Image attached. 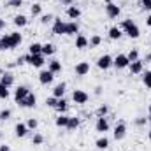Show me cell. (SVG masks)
I'll return each mask as SVG.
<instances>
[{"label": "cell", "instance_id": "12", "mask_svg": "<svg viewBox=\"0 0 151 151\" xmlns=\"http://www.w3.org/2000/svg\"><path fill=\"white\" fill-rule=\"evenodd\" d=\"M53 79H55V74L49 72V70H40L39 72V83L40 84H51Z\"/></svg>", "mask_w": 151, "mask_h": 151}, {"label": "cell", "instance_id": "31", "mask_svg": "<svg viewBox=\"0 0 151 151\" xmlns=\"http://www.w3.org/2000/svg\"><path fill=\"white\" fill-rule=\"evenodd\" d=\"M28 55H42V44L32 42V44L28 46Z\"/></svg>", "mask_w": 151, "mask_h": 151}, {"label": "cell", "instance_id": "16", "mask_svg": "<svg viewBox=\"0 0 151 151\" xmlns=\"http://www.w3.org/2000/svg\"><path fill=\"white\" fill-rule=\"evenodd\" d=\"M30 130H28V127H27V123H18L16 127H14V134H16V137H25L27 134H28Z\"/></svg>", "mask_w": 151, "mask_h": 151}, {"label": "cell", "instance_id": "19", "mask_svg": "<svg viewBox=\"0 0 151 151\" xmlns=\"http://www.w3.org/2000/svg\"><path fill=\"white\" fill-rule=\"evenodd\" d=\"M65 88H67V84H65V83H58V84L53 88V97L62 99V97L65 95Z\"/></svg>", "mask_w": 151, "mask_h": 151}, {"label": "cell", "instance_id": "4", "mask_svg": "<svg viewBox=\"0 0 151 151\" xmlns=\"http://www.w3.org/2000/svg\"><path fill=\"white\" fill-rule=\"evenodd\" d=\"M18 106H19V107H27V109H34V107L37 106V97H35V93L30 91V93H28L19 104H18Z\"/></svg>", "mask_w": 151, "mask_h": 151}, {"label": "cell", "instance_id": "55", "mask_svg": "<svg viewBox=\"0 0 151 151\" xmlns=\"http://www.w3.org/2000/svg\"><path fill=\"white\" fill-rule=\"evenodd\" d=\"M0 135H2V134H0Z\"/></svg>", "mask_w": 151, "mask_h": 151}, {"label": "cell", "instance_id": "42", "mask_svg": "<svg viewBox=\"0 0 151 151\" xmlns=\"http://www.w3.org/2000/svg\"><path fill=\"white\" fill-rule=\"evenodd\" d=\"M56 102H58V99L53 97V95L46 99V106H47V107H53V109H55V107H56Z\"/></svg>", "mask_w": 151, "mask_h": 151}, {"label": "cell", "instance_id": "11", "mask_svg": "<svg viewBox=\"0 0 151 151\" xmlns=\"http://www.w3.org/2000/svg\"><path fill=\"white\" fill-rule=\"evenodd\" d=\"M113 135H114V139H116V141H121V139H125V135H127V125H125L123 121H119V123L114 127Z\"/></svg>", "mask_w": 151, "mask_h": 151}, {"label": "cell", "instance_id": "52", "mask_svg": "<svg viewBox=\"0 0 151 151\" xmlns=\"http://www.w3.org/2000/svg\"><path fill=\"white\" fill-rule=\"evenodd\" d=\"M150 60H151V53L148 55V56H146V62H150Z\"/></svg>", "mask_w": 151, "mask_h": 151}, {"label": "cell", "instance_id": "29", "mask_svg": "<svg viewBox=\"0 0 151 151\" xmlns=\"http://www.w3.org/2000/svg\"><path fill=\"white\" fill-rule=\"evenodd\" d=\"M67 123H69V116H67V114H60V116L55 119V125L60 127V128H67Z\"/></svg>", "mask_w": 151, "mask_h": 151}, {"label": "cell", "instance_id": "34", "mask_svg": "<svg viewBox=\"0 0 151 151\" xmlns=\"http://www.w3.org/2000/svg\"><path fill=\"white\" fill-rule=\"evenodd\" d=\"M88 44H90L91 47H97V46L102 44V37H100V35H91L90 40H88Z\"/></svg>", "mask_w": 151, "mask_h": 151}, {"label": "cell", "instance_id": "50", "mask_svg": "<svg viewBox=\"0 0 151 151\" xmlns=\"http://www.w3.org/2000/svg\"><path fill=\"white\" fill-rule=\"evenodd\" d=\"M95 93H97V95H100V93H102V88H100V86H97V88H95Z\"/></svg>", "mask_w": 151, "mask_h": 151}, {"label": "cell", "instance_id": "37", "mask_svg": "<svg viewBox=\"0 0 151 151\" xmlns=\"http://www.w3.org/2000/svg\"><path fill=\"white\" fill-rule=\"evenodd\" d=\"M42 142H44L42 134H34V137H32V144H34V146H40Z\"/></svg>", "mask_w": 151, "mask_h": 151}, {"label": "cell", "instance_id": "23", "mask_svg": "<svg viewBox=\"0 0 151 151\" xmlns=\"http://www.w3.org/2000/svg\"><path fill=\"white\" fill-rule=\"evenodd\" d=\"M88 46H90V44H88V39L84 37V35H81V34H77V37H76V47L83 51V49H86Z\"/></svg>", "mask_w": 151, "mask_h": 151}, {"label": "cell", "instance_id": "6", "mask_svg": "<svg viewBox=\"0 0 151 151\" xmlns=\"http://www.w3.org/2000/svg\"><path fill=\"white\" fill-rule=\"evenodd\" d=\"M106 14H107L111 19H114V18H118V16L121 14V9H119V5H118V4H114V2H111V0H107V5H106Z\"/></svg>", "mask_w": 151, "mask_h": 151}, {"label": "cell", "instance_id": "53", "mask_svg": "<svg viewBox=\"0 0 151 151\" xmlns=\"http://www.w3.org/2000/svg\"><path fill=\"white\" fill-rule=\"evenodd\" d=\"M148 139L151 141V128H150V132H148Z\"/></svg>", "mask_w": 151, "mask_h": 151}, {"label": "cell", "instance_id": "1", "mask_svg": "<svg viewBox=\"0 0 151 151\" xmlns=\"http://www.w3.org/2000/svg\"><path fill=\"white\" fill-rule=\"evenodd\" d=\"M119 28H121V32H123V34H127L130 39H137L139 35H141V30H139L137 23H135V21H132V19H123Z\"/></svg>", "mask_w": 151, "mask_h": 151}, {"label": "cell", "instance_id": "45", "mask_svg": "<svg viewBox=\"0 0 151 151\" xmlns=\"http://www.w3.org/2000/svg\"><path fill=\"white\" fill-rule=\"evenodd\" d=\"M146 121H148V118H142V116H139V118L135 119V125H139V127H142V125H146Z\"/></svg>", "mask_w": 151, "mask_h": 151}, {"label": "cell", "instance_id": "18", "mask_svg": "<svg viewBox=\"0 0 151 151\" xmlns=\"http://www.w3.org/2000/svg\"><path fill=\"white\" fill-rule=\"evenodd\" d=\"M0 83H2L4 86L11 88V86L14 84V76L11 74V72H4V74L0 76Z\"/></svg>", "mask_w": 151, "mask_h": 151}, {"label": "cell", "instance_id": "32", "mask_svg": "<svg viewBox=\"0 0 151 151\" xmlns=\"http://www.w3.org/2000/svg\"><path fill=\"white\" fill-rule=\"evenodd\" d=\"M30 14L35 18V16H42V5L35 2V4H32V7H30Z\"/></svg>", "mask_w": 151, "mask_h": 151}, {"label": "cell", "instance_id": "13", "mask_svg": "<svg viewBox=\"0 0 151 151\" xmlns=\"http://www.w3.org/2000/svg\"><path fill=\"white\" fill-rule=\"evenodd\" d=\"M74 72H76V76H79V77L86 76L88 72H90V63H88V62H79V63L76 65Z\"/></svg>", "mask_w": 151, "mask_h": 151}, {"label": "cell", "instance_id": "47", "mask_svg": "<svg viewBox=\"0 0 151 151\" xmlns=\"http://www.w3.org/2000/svg\"><path fill=\"white\" fill-rule=\"evenodd\" d=\"M60 4H62V5H72L74 2H72V0H60Z\"/></svg>", "mask_w": 151, "mask_h": 151}, {"label": "cell", "instance_id": "27", "mask_svg": "<svg viewBox=\"0 0 151 151\" xmlns=\"http://www.w3.org/2000/svg\"><path fill=\"white\" fill-rule=\"evenodd\" d=\"M9 37H11V46H12V47H18V46L21 44V40H23V37H21L19 32H12V34H9Z\"/></svg>", "mask_w": 151, "mask_h": 151}, {"label": "cell", "instance_id": "49", "mask_svg": "<svg viewBox=\"0 0 151 151\" xmlns=\"http://www.w3.org/2000/svg\"><path fill=\"white\" fill-rule=\"evenodd\" d=\"M4 28H5V19H2V18H0V32H2Z\"/></svg>", "mask_w": 151, "mask_h": 151}, {"label": "cell", "instance_id": "54", "mask_svg": "<svg viewBox=\"0 0 151 151\" xmlns=\"http://www.w3.org/2000/svg\"><path fill=\"white\" fill-rule=\"evenodd\" d=\"M148 111H150V119H151V104H150V109Z\"/></svg>", "mask_w": 151, "mask_h": 151}, {"label": "cell", "instance_id": "41", "mask_svg": "<svg viewBox=\"0 0 151 151\" xmlns=\"http://www.w3.org/2000/svg\"><path fill=\"white\" fill-rule=\"evenodd\" d=\"M127 56H128L130 62H135V60H139V51H137V49H130Z\"/></svg>", "mask_w": 151, "mask_h": 151}, {"label": "cell", "instance_id": "30", "mask_svg": "<svg viewBox=\"0 0 151 151\" xmlns=\"http://www.w3.org/2000/svg\"><path fill=\"white\" fill-rule=\"evenodd\" d=\"M95 146H97L99 150H107V148H109V139H107L106 135H102V137H99V139L95 141Z\"/></svg>", "mask_w": 151, "mask_h": 151}, {"label": "cell", "instance_id": "17", "mask_svg": "<svg viewBox=\"0 0 151 151\" xmlns=\"http://www.w3.org/2000/svg\"><path fill=\"white\" fill-rule=\"evenodd\" d=\"M76 34H79V25H77V21H67L65 35H76Z\"/></svg>", "mask_w": 151, "mask_h": 151}, {"label": "cell", "instance_id": "7", "mask_svg": "<svg viewBox=\"0 0 151 151\" xmlns=\"http://www.w3.org/2000/svg\"><path fill=\"white\" fill-rule=\"evenodd\" d=\"M65 27H67V21H62V18L53 19V34L55 35H65Z\"/></svg>", "mask_w": 151, "mask_h": 151}, {"label": "cell", "instance_id": "9", "mask_svg": "<svg viewBox=\"0 0 151 151\" xmlns=\"http://www.w3.org/2000/svg\"><path fill=\"white\" fill-rule=\"evenodd\" d=\"M30 93V90H28V86H25V84H19L16 90H14V100H16V104H19L27 95Z\"/></svg>", "mask_w": 151, "mask_h": 151}, {"label": "cell", "instance_id": "14", "mask_svg": "<svg viewBox=\"0 0 151 151\" xmlns=\"http://www.w3.org/2000/svg\"><path fill=\"white\" fill-rule=\"evenodd\" d=\"M47 70L53 72V74H60V72H62V62L56 60V58L49 60V62H47Z\"/></svg>", "mask_w": 151, "mask_h": 151}, {"label": "cell", "instance_id": "40", "mask_svg": "<svg viewBox=\"0 0 151 151\" xmlns=\"http://www.w3.org/2000/svg\"><path fill=\"white\" fill-rule=\"evenodd\" d=\"M27 127H28V130H35L39 127V121L35 118H28V121H27Z\"/></svg>", "mask_w": 151, "mask_h": 151}, {"label": "cell", "instance_id": "10", "mask_svg": "<svg viewBox=\"0 0 151 151\" xmlns=\"http://www.w3.org/2000/svg\"><path fill=\"white\" fill-rule=\"evenodd\" d=\"M95 130H97V132H100V134L109 132V119H107V116H104V118H97Z\"/></svg>", "mask_w": 151, "mask_h": 151}, {"label": "cell", "instance_id": "2", "mask_svg": "<svg viewBox=\"0 0 151 151\" xmlns=\"http://www.w3.org/2000/svg\"><path fill=\"white\" fill-rule=\"evenodd\" d=\"M25 56H27V63H30L35 69H40L46 63V56L44 55H25Z\"/></svg>", "mask_w": 151, "mask_h": 151}, {"label": "cell", "instance_id": "22", "mask_svg": "<svg viewBox=\"0 0 151 151\" xmlns=\"http://www.w3.org/2000/svg\"><path fill=\"white\" fill-rule=\"evenodd\" d=\"M55 53H56V46H55V44H51V42L42 44V55H44V56H51V55H55Z\"/></svg>", "mask_w": 151, "mask_h": 151}, {"label": "cell", "instance_id": "24", "mask_svg": "<svg viewBox=\"0 0 151 151\" xmlns=\"http://www.w3.org/2000/svg\"><path fill=\"white\" fill-rule=\"evenodd\" d=\"M79 123H81V119H79L77 116H69V123H67V130H70V132H74V130H77V127H79Z\"/></svg>", "mask_w": 151, "mask_h": 151}, {"label": "cell", "instance_id": "20", "mask_svg": "<svg viewBox=\"0 0 151 151\" xmlns=\"http://www.w3.org/2000/svg\"><path fill=\"white\" fill-rule=\"evenodd\" d=\"M9 49H12V46H11V37H9V34L5 35H2L0 37V51H9Z\"/></svg>", "mask_w": 151, "mask_h": 151}, {"label": "cell", "instance_id": "39", "mask_svg": "<svg viewBox=\"0 0 151 151\" xmlns=\"http://www.w3.org/2000/svg\"><path fill=\"white\" fill-rule=\"evenodd\" d=\"M23 2H25V0H7V4H5V5H7V7H12V9H16V7H21V5H23Z\"/></svg>", "mask_w": 151, "mask_h": 151}, {"label": "cell", "instance_id": "35", "mask_svg": "<svg viewBox=\"0 0 151 151\" xmlns=\"http://www.w3.org/2000/svg\"><path fill=\"white\" fill-rule=\"evenodd\" d=\"M142 83H144L146 88L151 90V70H146V72H144V76H142Z\"/></svg>", "mask_w": 151, "mask_h": 151}, {"label": "cell", "instance_id": "15", "mask_svg": "<svg viewBox=\"0 0 151 151\" xmlns=\"http://www.w3.org/2000/svg\"><path fill=\"white\" fill-rule=\"evenodd\" d=\"M128 69H130V72H132V74H141V72L144 70V62H142V60H135V62H130Z\"/></svg>", "mask_w": 151, "mask_h": 151}, {"label": "cell", "instance_id": "38", "mask_svg": "<svg viewBox=\"0 0 151 151\" xmlns=\"http://www.w3.org/2000/svg\"><path fill=\"white\" fill-rule=\"evenodd\" d=\"M53 19H55L53 14H42V16H40V23H42V25H49Z\"/></svg>", "mask_w": 151, "mask_h": 151}, {"label": "cell", "instance_id": "21", "mask_svg": "<svg viewBox=\"0 0 151 151\" xmlns=\"http://www.w3.org/2000/svg\"><path fill=\"white\" fill-rule=\"evenodd\" d=\"M67 16H69L70 19H77V18L81 16V9H79L77 5H74V4L69 5V7H67Z\"/></svg>", "mask_w": 151, "mask_h": 151}, {"label": "cell", "instance_id": "8", "mask_svg": "<svg viewBox=\"0 0 151 151\" xmlns=\"http://www.w3.org/2000/svg\"><path fill=\"white\" fill-rule=\"evenodd\" d=\"M111 65H113V56H111V55H102V56L97 60V67H99L100 70H107Z\"/></svg>", "mask_w": 151, "mask_h": 151}, {"label": "cell", "instance_id": "5", "mask_svg": "<svg viewBox=\"0 0 151 151\" xmlns=\"http://www.w3.org/2000/svg\"><path fill=\"white\" fill-rule=\"evenodd\" d=\"M72 100H74L76 104L83 106V104H86V102L90 100V95H88L84 90H74V91H72Z\"/></svg>", "mask_w": 151, "mask_h": 151}, {"label": "cell", "instance_id": "36", "mask_svg": "<svg viewBox=\"0 0 151 151\" xmlns=\"http://www.w3.org/2000/svg\"><path fill=\"white\" fill-rule=\"evenodd\" d=\"M9 95H11V93H9V88H7V86H4V84L0 83V99L7 100V99H9Z\"/></svg>", "mask_w": 151, "mask_h": 151}, {"label": "cell", "instance_id": "43", "mask_svg": "<svg viewBox=\"0 0 151 151\" xmlns=\"http://www.w3.org/2000/svg\"><path fill=\"white\" fill-rule=\"evenodd\" d=\"M11 109H2V111H0V119H4V121H5V119H9V118H11Z\"/></svg>", "mask_w": 151, "mask_h": 151}, {"label": "cell", "instance_id": "46", "mask_svg": "<svg viewBox=\"0 0 151 151\" xmlns=\"http://www.w3.org/2000/svg\"><path fill=\"white\" fill-rule=\"evenodd\" d=\"M23 63H27V56H19L16 60V65H23Z\"/></svg>", "mask_w": 151, "mask_h": 151}, {"label": "cell", "instance_id": "25", "mask_svg": "<svg viewBox=\"0 0 151 151\" xmlns=\"http://www.w3.org/2000/svg\"><path fill=\"white\" fill-rule=\"evenodd\" d=\"M107 34H109V39L111 40H118V39H121V35H123V32H121L119 27H111Z\"/></svg>", "mask_w": 151, "mask_h": 151}, {"label": "cell", "instance_id": "51", "mask_svg": "<svg viewBox=\"0 0 151 151\" xmlns=\"http://www.w3.org/2000/svg\"><path fill=\"white\" fill-rule=\"evenodd\" d=\"M146 25H148V27H151V14L146 18Z\"/></svg>", "mask_w": 151, "mask_h": 151}, {"label": "cell", "instance_id": "48", "mask_svg": "<svg viewBox=\"0 0 151 151\" xmlns=\"http://www.w3.org/2000/svg\"><path fill=\"white\" fill-rule=\"evenodd\" d=\"M0 151H11V148H9L7 144H2V146H0Z\"/></svg>", "mask_w": 151, "mask_h": 151}, {"label": "cell", "instance_id": "26", "mask_svg": "<svg viewBox=\"0 0 151 151\" xmlns=\"http://www.w3.org/2000/svg\"><path fill=\"white\" fill-rule=\"evenodd\" d=\"M56 111L60 114H65L67 113V109H69V104H67V100L62 97V99H58V102H56V107H55Z\"/></svg>", "mask_w": 151, "mask_h": 151}, {"label": "cell", "instance_id": "33", "mask_svg": "<svg viewBox=\"0 0 151 151\" xmlns=\"http://www.w3.org/2000/svg\"><path fill=\"white\" fill-rule=\"evenodd\" d=\"M95 114H97V118H104V116H107V114H109V107H107L106 104H102V106L95 111Z\"/></svg>", "mask_w": 151, "mask_h": 151}, {"label": "cell", "instance_id": "3", "mask_svg": "<svg viewBox=\"0 0 151 151\" xmlns=\"http://www.w3.org/2000/svg\"><path fill=\"white\" fill-rule=\"evenodd\" d=\"M113 65L118 69V70H121V69H127V67L130 65V60H128V56H127V55L119 53L116 58H113Z\"/></svg>", "mask_w": 151, "mask_h": 151}, {"label": "cell", "instance_id": "44", "mask_svg": "<svg viewBox=\"0 0 151 151\" xmlns=\"http://www.w3.org/2000/svg\"><path fill=\"white\" fill-rule=\"evenodd\" d=\"M141 5H142V9L151 11V0H141Z\"/></svg>", "mask_w": 151, "mask_h": 151}, {"label": "cell", "instance_id": "28", "mask_svg": "<svg viewBox=\"0 0 151 151\" xmlns=\"http://www.w3.org/2000/svg\"><path fill=\"white\" fill-rule=\"evenodd\" d=\"M27 23H28V19H27V16H25V14H18V16H14V25H16L18 28L27 27Z\"/></svg>", "mask_w": 151, "mask_h": 151}]
</instances>
